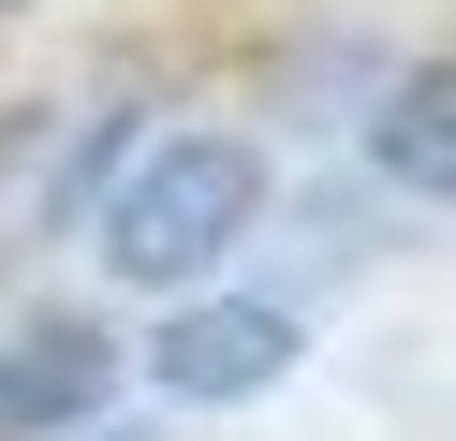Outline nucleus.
I'll list each match as a JSON object with an SVG mask.
<instances>
[{"mask_svg": "<svg viewBox=\"0 0 456 441\" xmlns=\"http://www.w3.org/2000/svg\"><path fill=\"white\" fill-rule=\"evenodd\" d=\"M295 353H309V323L280 309V294H162V323H148V353L133 368L162 382V397H191V412H250V397H280L295 382Z\"/></svg>", "mask_w": 456, "mask_h": 441, "instance_id": "obj_2", "label": "nucleus"}, {"mask_svg": "<svg viewBox=\"0 0 456 441\" xmlns=\"http://www.w3.org/2000/svg\"><path fill=\"white\" fill-rule=\"evenodd\" d=\"M45 147H60V118H45V103H0V192H15Z\"/></svg>", "mask_w": 456, "mask_h": 441, "instance_id": "obj_6", "label": "nucleus"}, {"mask_svg": "<svg viewBox=\"0 0 456 441\" xmlns=\"http://www.w3.org/2000/svg\"><path fill=\"white\" fill-rule=\"evenodd\" d=\"M354 147H368V176H383L397 206H442L456 192V74H442V59H383Z\"/></svg>", "mask_w": 456, "mask_h": 441, "instance_id": "obj_4", "label": "nucleus"}, {"mask_svg": "<svg viewBox=\"0 0 456 441\" xmlns=\"http://www.w3.org/2000/svg\"><path fill=\"white\" fill-rule=\"evenodd\" d=\"M60 441H148V427H103V412H89V427H60Z\"/></svg>", "mask_w": 456, "mask_h": 441, "instance_id": "obj_7", "label": "nucleus"}, {"mask_svg": "<svg viewBox=\"0 0 456 441\" xmlns=\"http://www.w3.org/2000/svg\"><path fill=\"white\" fill-rule=\"evenodd\" d=\"M0 265H15V250H0Z\"/></svg>", "mask_w": 456, "mask_h": 441, "instance_id": "obj_9", "label": "nucleus"}, {"mask_svg": "<svg viewBox=\"0 0 456 441\" xmlns=\"http://www.w3.org/2000/svg\"><path fill=\"white\" fill-rule=\"evenodd\" d=\"M118 368H133V339L103 309H15V323H0V441L89 427V412L118 397Z\"/></svg>", "mask_w": 456, "mask_h": 441, "instance_id": "obj_3", "label": "nucleus"}, {"mask_svg": "<svg viewBox=\"0 0 456 441\" xmlns=\"http://www.w3.org/2000/svg\"><path fill=\"white\" fill-rule=\"evenodd\" d=\"M133 147H148V103H133V88H118V103H103V118H74V147H60V192H45V221H60V235H89V206H103V176H118Z\"/></svg>", "mask_w": 456, "mask_h": 441, "instance_id": "obj_5", "label": "nucleus"}, {"mask_svg": "<svg viewBox=\"0 0 456 441\" xmlns=\"http://www.w3.org/2000/svg\"><path fill=\"white\" fill-rule=\"evenodd\" d=\"M15 15H30V0H0V29H15Z\"/></svg>", "mask_w": 456, "mask_h": 441, "instance_id": "obj_8", "label": "nucleus"}, {"mask_svg": "<svg viewBox=\"0 0 456 441\" xmlns=\"http://www.w3.org/2000/svg\"><path fill=\"white\" fill-rule=\"evenodd\" d=\"M250 235H265V147L250 133H162V147H133V162L103 176V206H89V250L118 265L133 294L221 280Z\"/></svg>", "mask_w": 456, "mask_h": 441, "instance_id": "obj_1", "label": "nucleus"}]
</instances>
